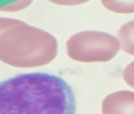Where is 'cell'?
Returning a JSON list of instances; mask_svg holds the SVG:
<instances>
[{"label":"cell","mask_w":134,"mask_h":114,"mask_svg":"<svg viewBox=\"0 0 134 114\" xmlns=\"http://www.w3.org/2000/svg\"><path fill=\"white\" fill-rule=\"evenodd\" d=\"M121 34L126 42L128 41L129 44L134 43V20L124 25Z\"/></svg>","instance_id":"3"},{"label":"cell","mask_w":134,"mask_h":114,"mask_svg":"<svg viewBox=\"0 0 134 114\" xmlns=\"http://www.w3.org/2000/svg\"><path fill=\"white\" fill-rule=\"evenodd\" d=\"M101 3L104 8L113 13H134V0H101Z\"/></svg>","instance_id":"2"},{"label":"cell","mask_w":134,"mask_h":114,"mask_svg":"<svg viewBox=\"0 0 134 114\" xmlns=\"http://www.w3.org/2000/svg\"><path fill=\"white\" fill-rule=\"evenodd\" d=\"M49 2L60 5V6H66V7H72L77 6L81 4H84L85 3L89 2L90 0H48Z\"/></svg>","instance_id":"4"},{"label":"cell","mask_w":134,"mask_h":114,"mask_svg":"<svg viewBox=\"0 0 134 114\" xmlns=\"http://www.w3.org/2000/svg\"><path fill=\"white\" fill-rule=\"evenodd\" d=\"M71 86L48 73L21 74L0 82V114H75Z\"/></svg>","instance_id":"1"}]
</instances>
